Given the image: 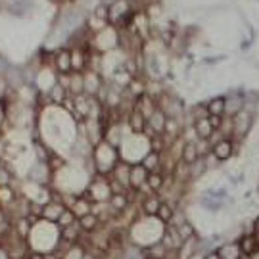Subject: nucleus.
<instances>
[{"label":"nucleus","instance_id":"obj_2","mask_svg":"<svg viewBox=\"0 0 259 259\" xmlns=\"http://www.w3.org/2000/svg\"><path fill=\"white\" fill-rule=\"evenodd\" d=\"M27 244L31 251H38V253H45V255L52 253L62 244V229L58 227V223L37 219L31 227Z\"/></svg>","mask_w":259,"mask_h":259},{"label":"nucleus","instance_id":"obj_31","mask_svg":"<svg viewBox=\"0 0 259 259\" xmlns=\"http://www.w3.org/2000/svg\"><path fill=\"white\" fill-rule=\"evenodd\" d=\"M257 202H259V190H257Z\"/></svg>","mask_w":259,"mask_h":259},{"label":"nucleus","instance_id":"obj_33","mask_svg":"<svg viewBox=\"0 0 259 259\" xmlns=\"http://www.w3.org/2000/svg\"><path fill=\"white\" fill-rule=\"evenodd\" d=\"M146 259H150V257H146Z\"/></svg>","mask_w":259,"mask_h":259},{"label":"nucleus","instance_id":"obj_24","mask_svg":"<svg viewBox=\"0 0 259 259\" xmlns=\"http://www.w3.org/2000/svg\"><path fill=\"white\" fill-rule=\"evenodd\" d=\"M207 119H209V123H211L213 129L219 131V129H221V125H223V121H225V117H223V115H209Z\"/></svg>","mask_w":259,"mask_h":259},{"label":"nucleus","instance_id":"obj_26","mask_svg":"<svg viewBox=\"0 0 259 259\" xmlns=\"http://www.w3.org/2000/svg\"><path fill=\"white\" fill-rule=\"evenodd\" d=\"M253 232H259V215L253 217Z\"/></svg>","mask_w":259,"mask_h":259},{"label":"nucleus","instance_id":"obj_17","mask_svg":"<svg viewBox=\"0 0 259 259\" xmlns=\"http://www.w3.org/2000/svg\"><path fill=\"white\" fill-rule=\"evenodd\" d=\"M93 205H94L93 202H91V200L83 194V196H79V198L75 200V204L71 205L69 209L75 213V217H77V219H81V217H84V215L93 213Z\"/></svg>","mask_w":259,"mask_h":259},{"label":"nucleus","instance_id":"obj_23","mask_svg":"<svg viewBox=\"0 0 259 259\" xmlns=\"http://www.w3.org/2000/svg\"><path fill=\"white\" fill-rule=\"evenodd\" d=\"M77 221H79V219L75 217V213L71 211V209H67V207H65L64 213H62V215H60V219H58V227H60V229H67V227L75 225Z\"/></svg>","mask_w":259,"mask_h":259},{"label":"nucleus","instance_id":"obj_29","mask_svg":"<svg viewBox=\"0 0 259 259\" xmlns=\"http://www.w3.org/2000/svg\"><path fill=\"white\" fill-rule=\"evenodd\" d=\"M67 2H71V4H77V2H79V0H67Z\"/></svg>","mask_w":259,"mask_h":259},{"label":"nucleus","instance_id":"obj_28","mask_svg":"<svg viewBox=\"0 0 259 259\" xmlns=\"http://www.w3.org/2000/svg\"><path fill=\"white\" fill-rule=\"evenodd\" d=\"M48 2H54V4H64V0H48Z\"/></svg>","mask_w":259,"mask_h":259},{"label":"nucleus","instance_id":"obj_18","mask_svg":"<svg viewBox=\"0 0 259 259\" xmlns=\"http://www.w3.org/2000/svg\"><path fill=\"white\" fill-rule=\"evenodd\" d=\"M238 244H240V250H242V253H244V257H248L253 251L259 250L255 234H242L240 238H238Z\"/></svg>","mask_w":259,"mask_h":259},{"label":"nucleus","instance_id":"obj_21","mask_svg":"<svg viewBox=\"0 0 259 259\" xmlns=\"http://www.w3.org/2000/svg\"><path fill=\"white\" fill-rule=\"evenodd\" d=\"M16 200H18V194H16V190H14L12 186L10 185L0 186V207H2V209H4V207H10Z\"/></svg>","mask_w":259,"mask_h":259},{"label":"nucleus","instance_id":"obj_13","mask_svg":"<svg viewBox=\"0 0 259 259\" xmlns=\"http://www.w3.org/2000/svg\"><path fill=\"white\" fill-rule=\"evenodd\" d=\"M209 117V115H207ZM207 117H202V119H196L194 123H192V129H194V135L196 139H204V140H209L213 137V133H215V129L211 127V123H209V119Z\"/></svg>","mask_w":259,"mask_h":259},{"label":"nucleus","instance_id":"obj_14","mask_svg":"<svg viewBox=\"0 0 259 259\" xmlns=\"http://www.w3.org/2000/svg\"><path fill=\"white\" fill-rule=\"evenodd\" d=\"M200 159V154H198V148H196V140H186L185 146H183V156H181V163L185 165H194L196 161Z\"/></svg>","mask_w":259,"mask_h":259},{"label":"nucleus","instance_id":"obj_9","mask_svg":"<svg viewBox=\"0 0 259 259\" xmlns=\"http://www.w3.org/2000/svg\"><path fill=\"white\" fill-rule=\"evenodd\" d=\"M52 69H54V71H56L58 75H67V73H71V54H69V48L60 47L58 50H56Z\"/></svg>","mask_w":259,"mask_h":259},{"label":"nucleus","instance_id":"obj_15","mask_svg":"<svg viewBox=\"0 0 259 259\" xmlns=\"http://www.w3.org/2000/svg\"><path fill=\"white\" fill-rule=\"evenodd\" d=\"M146 186L152 194H161L163 188H165V173L163 171H157V173H148V181Z\"/></svg>","mask_w":259,"mask_h":259},{"label":"nucleus","instance_id":"obj_10","mask_svg":"<svg viewBox=\"0 0 259 259\" xmlns=\"http://www.w3.org/2000/svg\"><path fill=\"white\" fill-rule=\"evenodd\" d=\"M163 202V198L159 194H146L142 196L139 200V207H140V213L142 215H146V217H156L157 209H159V205Z\"/></svg>","mask_w":259,"mask_h":259},{"label":"nucleus","instance_id":"obj_22","mask_svg":"<svg viewBox=\"0 0 259 259\" xmlns=\"http://www.w3.org/2000/svg\"><path fill=\"white\" fill-rule=\"evenodd\" d=\"M156 217L161 223L169 225V223L173 221V217H175V207L169 204V202H161V205H159V209H157V213H156Z\"/></svg>","mask_w":259,"mask_h":259},{"label":"nucleus","instance_id":"obj_5","mask_svg":"<svg viewBox=\"0 0 259 259\" xmlns=\"http://www.w3.org/2000/svg\"><path fill=\"white\" fill-rule=\"evenodd\" d=\"M255 121H257V113L251 110H240L236 115L231 117L232 123V140H238V142H246L250 133L255 127Z\"/></svg>","mask_w":259,"mask_h":259},{"label":"nucleus","instance_id":"obj_1","mask_svg":"<svg viewBox=\"0 0 259 259\" xmlns=\"http://www.w3.org/2000/svg\"><path fill=\"white\" fill-rule=\"evenodd\" d=\"M167 231V225L161 223L157 217H146L142 215L127 229V240L135 246H139L142 250H146L148 246H154L157 242H161L163 234Z\"/></svg>","mask_w":259,"mask_h":259},{"label":"nucleus","instance_id":"obj_6","mask_svg":"<svg viewBox=\"0 0 259 259\" xmlns=\"http://www.w3.org/2000/svg\"><path fill=\"white\" fill-rule=\"evenodd\" d=\"M84 196H87L93 204H108L110 198L113 196L110 179H108L106 175H93L91 183H89V186H87Z\"/></svg>","mask_w":259,"mask_h":259},{"label":"nucleus","instance_id":"obj_3","mask_svg":"<svg viewBox=\"0 0 259 259\" xmlns=\"http://www.w3.org/2000/svg\"><path fill=\"white\" fill-rule=\"evenodd\" d=\"M152 148H150V139L146 135H135L131 133L127 135L119 146V157L121 161L129 163V165H137L144 157L148 156Z\"/></svg>","mask_w":259,"mask_h":259},{"label":"nucleus","instance_id":"obj_8","mask_svg":"<svg viewBox=\"0 0 259 259\" xmlns=\"http://www.w3.org/2000/svg\"><path fill=\"white\" fill-rule=\"evenodd\" d=\"M225 96V117H232L240 110H244V91L242 89H231Z\"/></svg>","mask_w":259,"mask_h":259},{"label":"nucleus","instance_id":"obj_20","mask_svg":"<svg viewBox=\"0 0 259 259\" xmlns=\"http://www.w3.org/2000/svg\"><path fill=\"white\" fill-rule=\"evenodd\" d=\"M140 163L146 167V171H148V173L163 171V169H161V154H157V152H150L148 156L144 157Z\"/></svg>","mask_w":259,"mask_h":259},{"label":"nucleus","instance_id":"obj_30","mask_svg":"<svg viewBox=\"0 0 259 259\" xmlns=\"http://www.w3.org/2000/svg\"><path fill=\"white\" fill-rule=\"evenodd\" d=\"M255 238H257V244H259V232H255Z\"/></svg>","mask_w":259,"mask_h":259},{"label":"nucleus","instance_id":"obj_32","mask_svg":"<svg viewBox=\"0 0 259 259\" xmlns=\"http://www.w3.org/2000/svg\"><path fill=\"white\" fill-rule=\"evenodd\" d=\"M242 259H248V257H242Z\"/></svg>","mask_w":259,"mask_h":259},{"label":"nucleus","instance_id":"obj_16","mask_svg":"<svg viewBox=\"0 0 259 259\" xmlns=\"http://www.w3.org/2000/svg\"><path fill=\"white\" fill-rule=\"evenodd\" d=\"M79 225H81V231H83L84 234H93V232H96L98 229L104 227V223L100 221L94 213H89V215L81 217V219H79Z\"/></svg>","mask_w":259,"mask_h":259},{"label":"nucleus","instance_id":"obj_19","mask_svg":"<svg viewBox=\"0 0 259 259\" xmlns=\"http://www.w3.org/2000/svg\"><path fill=\"white\" fill-rule=\"evenodd\" d=\"M205 108H207V113H209V115H223V117H225V96H223V94L211 96V98L205 102Z\"/></svg>","mask_w":259,"mask_h":259},{"label":"nucleus","instance_id":"obj_4","mask_svg":"<svg viewBox=\"0 0 259 259\" xmlns=\"http://www.w3.org/2000/svg\"><path fill=\"white\" fill-rule=\"evenodd\" d=\"M121 161L119 150L113 148L106 140L100 144H96L93 150V165H94V175H110L115 169V165Z\"/></svg>","mask_w":259,"mask_h":259},{"label":"nucleus","instance_id":"obj_27","mask_svg":"<svg viewBox=\"0 0 259 259\" xmlns=\"http://www.w3.org/2000/svg\"><path fill=\"white\" fill-rule=\"evenodd\" d=\"M248 259H259V250H257V251H253L251 255H248Z\"/></svg>","mask_w":259,"mask_h":259},{"label":"nucleus","instance_id":"obj_12","mask_svg":"<svg viewBox=\"0 0 259 259\" xmlns=\"http://www.w3.org/2000/svg\"><path fill=\"white\" fill-rule=\"evenodd\" d=\"M127 125H129V131L131 133H135V135H144V131H146V117L140 113L137 108L135 110L129 111V115H127Z\"/></svg>","mask_w":259,"mask_h":259},{"label":"nucleus","instance_id":"obj_7","mask_svg":"<svg viewBox=\"0 0 259 259\" xmlns=\"http://www.w3.org/2000/svg\"><path fill=\"white\" fill-rule=\"evenodd\" d=\"M211 156L219 161V163H229L232 157L236 156V150H234V140L232 139H219L211 146Z\"/></svg>","mask_w":259,"mask_h":259},{"label":"nucleus","instance_id":"obj_11","mask_svg":"<svg viewBox=\"0 0 259 259\" xmlns=\"http://www.w3.org/2000/svg\"><path fill=\"white\" fill-rule=\"evenodd\" d=\"M217 253L221 259H242L244 253L240 250V244L236 240H225L221 244H217Z\"/></svg>","mask_w":259,"mask_h":259},{"label":"nucleus","instance_id":"obj_25","mask_svg":"<svg viewBox=\"0 0 259 259\" xmlns=\"http://www.w3.org/2000/svg\"><path fill=\"white\" fill-rule=\"evenodd\" d=\"M204 259H221V257H219L217 250H215V248H211V250H205L204 251Z\"/></svg>","mask_w":259,"mask_h":259}]
</instances>
